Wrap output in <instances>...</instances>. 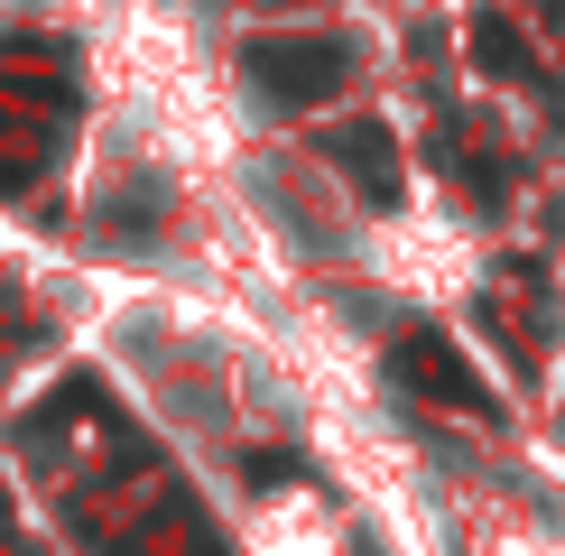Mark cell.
I'll return each instance as SVG.
<instances>
[{
  "instance_id": "obj_1",
  "label": "cell",
  "mask_w": 565,
  "mask_h": 556,
  "mask_svg": "<svg viewBox=\"0 0 565 556\" xmlns=\"http://www.w3.org/2000/svg\"><path fill=\"white\" fill-rule=\"evenodd\" d=\"M242 65H250V84L269 93V103H324V93H343L352 75V46L343 38H250L242 46Z\"/></svg>"
},
{
  "instance_id": "obj_2",
  "label": "cell",
  "mask_w": 565,
  "mask_h": 556,
  "mask_svg": "<svg viewBox=\"0 0 565 556\" xmlns=\"http://www.w3.org/2000/svg\"><path fill=\"white\" fill-rule=\"evenodd\" d=\"M390 371H398V381L417 389V399H436V408H455V417H482V427L501 417V389H491V381H482V371L463 362V353H455L445 334H427V324H417V334H398Z\"/></svg>"
},
{
  "instance_id": "obj_3",
  "label": "cell",
  "mask_w": 565,
  "mask_h": 556,
  "mask_svg": "<svg viewBox=\"0 0 565 556\" xmlns=\"http://www.w3.org/2000/svg\"><path fill=\"white\" fill-rule=\"evenodd\" d=\"M324 158H334V168L362 185L371 204H390L398 195V158H390V130H371V121H352V130H334L324 139Z\"/></svg>"
},
{
  "instance_id": "obj_4",
  "label": "cell",
  "mask_w": 565,
  "mask_h": 556,
  "mask_svg": "<svg viewBox=\"0 0 565 556\" xmlns=\"http://www.w3.org/2000/svg\"><path fill=\"white\" fill-rule=\"evenodd\" d=\"M473 56H482V75H501V84H520V75H537L529 38L510 29V19H473Z\"/></svg>"
},
{
  "instance_id": "obj_5",
  "label": "cell",
  "mask_w": 565,
  "mask_h": 556,
  "mask_svg": "<svg viewBox=\"0 0 565 556\" xmlns=\"http://www.w3.org/2000/svg\"><path fill=\"white\" fill-rule=\"evenodd\" d=\"M445 168H455L463 185H473L482 204H501V195H510V168H501L491 149H473V139H445Z\"/></svg>"
}]
</instances>
